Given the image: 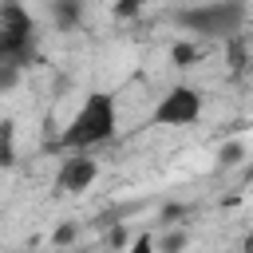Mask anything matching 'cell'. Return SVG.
Returning a JSON list of instances; mask_svg holds the SVG:
<instances>
[{
  "mask_svg": "<svg viewBox=\"0 0 253 253\" xmlns=\"http://www.w3.org/2000/svg\"><path fill=\"white\" fill-rule=\"evenodd\" d=\"M20 79H24V71H20V67H12V63H0V95L16 91V87H20Z\"/></svg>",
  "mask_w": 253,
  "mask_h": 253,
  "instance_id": "12",
  "label": "cell"
},
{
  "mask_svg": "<svg viewBox=\"0 0 253 253\" xmlns=\"http://www.w3.org/2000/svg\"><path fill=\"white\" fill-rule=\"evenodd\" d=\"M146 8V0H115V20H134Z\"/></svg>",
  "mask_w": 253,
  "mask_h": 253,
  "instance_id": "13",
  "label": "cell"
},
{
  "mask_svg": "<svg viewBox=\"0 0 253 253\" xmlns=\"http://www.w3.org/2000/svg\"><path fill=\"white\" fill-rule=\"evenodd\" d=\"M0 63L20 71L40 63V28L20 0H0Z\"/></svg>",
  "mask_w": 253,
  "mask_h": 253,
  "instance_id": "3",
  "label": "cell"
},
{
  "mask_svg": "<svg viewBox=\"0 0 253 253\" xmlns=\"http://www.w3.org/2000/svg\"><path fill=\"white\" fill-rule=\"evenodd\" d=\"M170 59H174V67H194L198 59H202V47L186 36V40H174L170 43Z\"/></svg>",
  "mask_w": 253,
  "mask_h": 253,
  "instance_id": "9",
  "label": "cell"
},
{
  "mask_svg": "<svg viewBox=\"0 0 253 253\" xmlns=\"http://www.w3.org/2000/svg\"><path fill=\"white\" fill-rule=\"evenodd\" d=\"M115 130H119V111H115V95H107V91H95V95H87L83 99V107L71 115V123L59 130V138H55V146L59 150H95V146H103V142H111L115 138Z\"/></svg>",
  "mask_w": 253,
  "mask_h": 253,
  "instance_id": "1",
  "label": "cell"
},
{
  "mask_svg": "<svg viewBox=\"0 0 253 253\" xmlns=\"http://www.w3.org/2000/svg\"><path fill=\"white\" fill-rule=\"evenodd\" d=\"M190 245V229H182V225H166L162 233H158V241H154V253H182Z\"/></svg>",
  "mask_w": 253,
  "mask_h": 253,
  "instance_id": "7",
  "label": "cell"
},
{
  "mask_svg": "<svg viewBox=\"0 0 253 253\" xmlns=\"http://www.w3.org/2000/svg\"><path fill=\"white\" fill-rule=\"evenodd\" d=\"M217 166H221V170H237V166H245V142H241V138L221 142V150H217Z\"/></svg>",
  "mask_w": 253,
  "mask_h": 253,
  "instance_id": "10",
  "label": "cell"
},
{
  "mask_svg": "<svg viewBox=\"0 0 253 253\" xmlns=\"http://www.w3.org/2000/svg\"><path fill=\"white\" fill-rule=\"evenodd\" d=\"M51 241H55V245H71V241H75V225H59V229L51 233Z\"/></svg>",
  "mask_w": 253,
  "mask_h": 253,
  "instance_id": "16",
  "label": "cell"
},
{
  "mask_svg": "<svg viewBox=\"0 0 253 253\" xmlns=\"http://www.w3.org/2000/svg\"><path fill=\"white\" fill-rule=\"evenodd\" d=\"M202 107H206V99H202L198 87L174 83V87L154 103L150 123H154V126H194V123L202 119Z\"/></svg>",
  "mask_w": 253,
  "mask_h": 253,
  "instance_id": "4",
  "label": "cell"
},
{
  "mask_svg": "<svg viewBox=\"0 0 253 253\" xmlns=\"http://www.w3.org/2000/svg\"><path fill=\"white\" fill-rule=\"evenodd\" d=\"M83 12H87L83 0H47V20L55 32H75L83 24Z\"/></svg>",
  "mask_w": 253,
  "mask_h": 253,
  "instance_id": "6",
  "label": "cell"
},
{
  "mask_svg": "<svg viewBox=\"0 0 253 253\" xmlns=\"http://www.w3.org/2000/svg\"><path fill=\"white\" fill-rule=\"evenodd\" d=\"M178 217H186V206H166V210L158 213V229H166V225H178Z\"/></svg>",
  "mask_w": 253,
  "mask_h": 253,
  "instance_id": "15",
  "label": "cell"
},
{
  "mask_svg": "<svg viewBox=\"0 0 253 253\" xmlns=\"http://www.w3.org/2000/svg\"><path fill=\"white\" fill-rule=\"evenodd\" d=\"M245 182H253V162H249V166H245Z\"/></svg>",
  "mask_w": 253,
  "mask_h": 253,
  "instance_id": "18",
  "label": "cell"
},
{
  "mask_svg": "<svg viewBox=\"0 0 253 253\" xmlns=\"http://www.w3.org/2000/svg\"><path fill=\"white\" fill-rule=\"evenodd\" d=\"M95 178H99V162L87 158V150H71V158H63V166H59V174H55V190H63V194H83Z\"/></svg>",
  "mask_w": 253,
  "mask_h": 253,
  "instance_id": "5",
  "label": "cell"
},
{
  "mask_svg": "<svg viewBox=\"0 0 253 253\" xmlns=\"http://www.w3.org/2000/svg\"><path fill=\"white\" fill-rule=\"evenodd\" d=\"M126 245H130V229H126V221H115V225L107 229V249L119 253V249H126Z\"/></svg>",
  "mask_w": 253,
  "mask_h": 253,
  "instance_id": "11",
  "label": "cell"
},
{
  "mask_svg": "<svg viewBox=\"0 0 253 253\" xmlns=\"http://www.w3.org/2000/svg\"><path fill=\"white\" fill-rule=\"evenodd\" d=\"M16 166V123L0 119V170Z\"/></svg>",
  "mask_w": 253,
  "mask_h": 253,
  "instance_id": "8",
  "label": "cell"
},
{
  "mask_svg": "<svg viewBox=\"0 0 253 253\" xmlns=\"http://www.w3.org/2000/svg\"><path fill=\"white\" fill-rule=\"evenodd\" d=\"M249 16L245 0H210V4H190L174 12V24L190 36V40H237L241 24Z\"/></svg>",
  "mask_w": 253,
  "mask_h": 253,
  "instance_id": "2",
  "label": "cell"
},
{
  "mask_svg": "<svg viewBox=\"0 0 253 253\" xmlns=\"http://www.w3.org/2000/svg\"><path fill=\"white\" fill-rule=\"evenodd\" d=\"M249 71H253V59H249Z\"/></svg>",
  "mask_w": 253,
  "mask_h": 253,
  "instance_id": "19",
  "label": "cell"
},
{
  "mask_svg": "<svg viewBox=\"0 0 253 253\" xmlns=\"http://www.w3.org/2000/svg\"><path fill=\"white\" fill-rule=\"evenodd\" d=\"M126 253H154V233H150V229L134 233V237H130V245H126Z\"/></svg>",
  "mask_w": 253,
  "mask_h": 253,
  "instance_id": "14",
  "label": "cell"
},
{
  "mask_svg": "<svg viewBox=\"0 0 253 253\" xmlns=\"http://www.w3.org/2000/svg\"><path fill=\"white\" fill-rule=\"evenodd\" d=\"M241 253H253V233H245V241H241Z\"/></svg>",
  "mask_w": 253,
  "mask_h": 253,
  "instance_id": "17",
  "label": "cell"
}]
</instances>
